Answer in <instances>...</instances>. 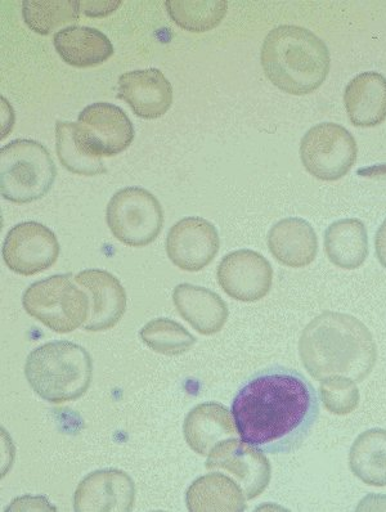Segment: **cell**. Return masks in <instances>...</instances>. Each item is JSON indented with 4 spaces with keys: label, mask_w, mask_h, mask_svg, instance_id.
I'll return each instance as SVG.
<instances>
[{
    "label": "cell",
    "mask_w": 386,
    "mask_h": 512,
    "mask_svg": "<svg viewBox=\"0 0 386 512\" xmlns=\"http://www.w3.org/2000/svg\"><path fill=\"white\" fill-rule=\"evenodd\" d=\"M244 442L271 455L298 451L320 417L317 390L293 368L272 366L249 377L232 401Z\"/></svg>",
    "instance_id": "cell-1"
},
{
    "label": "cell",
    "mask_w": 386,
    "mask_h": 512,
    "mask_svg": "<svg viewBox=\"0 0 386 512\" xmlns=\"http://www.w3.org/2000/svg\"><path fill=\"white\" fill-rule=\"evenodd\" d=\"M299 356L314 380L344 376L362 383L374 370L377 348L370 330L358 318L325 312L305 326Z\"/></svg>",
    "instance_id": "cell-2"
},
{
    "label": "cell",
    "mask_w": 386,
    "mask_h": 512,
    "mask_svg": "<svg viewBox=\"0 0 386 512\" xmlns=\"http://www.w3.org/2000/svg\"><path fill=\"white\" fill-rule=\"evenodd\" d=\"M260 60L273 85L293 96L317 91L329 75L331 65L325 42L311 30L294 25L269 31Z\"/></svg>",
    "instance_id": "cell-3"
},
{
    "label": "cell",
    "mask_w": 386,
    "mask_h": 512,
    "mask_svg": "<svg viewBox=\"0 0 386 512\" xmlns=\"http://www.w3.org/2000/svg\"><path fill=\"white\" fill-rule=\"evenodd\" d=\"M25 376L44 401L53 404L73 402L83 397L91 386L92 357L71 341H51L29 354Z\"/></svg>",
    "instance_id": "cell-4"
},
{
    "label": "cell",
    "mask_w": 386,
    "mask_h": 512,
    "mask_svg": "<svg viewBox=\"0 0 386 512\" xmlns=\"http://www.w3.org/2000/svg\"><path fill=\"white\" fill-rule=\"evenodd\" d=\"M57 169L46 147L31 139H16L0 151V192L17 205L30 204L47 195Z\"/></svg>",
    "instance_id": "cell-5"
},
{
    "label": "cell",
    "mask_w": 386,
    "mask_h": 512,
    "mask_svg": "<svg viewBox=\"0 0 386 512\" xmlns=\"http://www.w3.org/2000/svg\"><path fill=\"white\" fill-rule=\"evenodd\" d=\"M26 313L57 334H69L84 326L89 317V298L71 281L57 275L31 284L22 296Z\"/></svg>",
    "instance_id": "cell-6"
},
{
    "label": "cell",
    "mask_w": 386,
    "mask_h": 512,
    "mask_svg": "<svg viewBox=\"0 0 386 512\" xmlns=\"http://www.w3.org/2000/svg\"><path fill=\"white\" fill-rule=\"evenodd\" d=\"M106 222L112 235L124 245L145 247L159 237L164 226V211L150 191L128 187L111 197Z\"/></svg>",
    "instance_id": "cell-7"
},
{
    "label": "cell",
    "mask_w": 386,
    "mask_h": 512,
    "mask_svg": "<svg viewBox=\"0 0 386 512\" xmlns=\"http://www.w3.org/2000/svg\"><path fill=\"white\" fill-rule=\"evenodd\" d=\"M357 142L348 129L335 123H321L309 129L300 143L304 168L321 181L345 177L357 160Z\"/></svg>",
    "instance_id": "cell-8"
},
{
    "label": "cell",
    "mask_w": 386,
    "mask_h": 512,
    "mask_svg": "<svg viewBox=\"0 0 386 512\" xmlns=\"http://www.w3.org/2000/svg\"><path fill=\"white\" fill-rule=\"evenodd\" d=\"M60 256V244L51 229L37 222L13 227L3 244V259L12 272L35 276L53 267Z\"/></svg>",
    "instance_id": "cell-9"
},
{
    "label": "cell",
    "mask_w": 386,
    "mask_h": 512,
    "mask_svg": "<svg viewBox=\"0 0 386 512\" xmlns=\"http://www.w3.org/2000/svg\"><path fill=\"white\" fill-rule=\"evenodd\" d=\"M206 469L227 471L240 485L246 500H254L271 482V464L262 451L237 438L223 440L210 452Z\"/></svg>",
    "instance_id": "cell-10"
},
{
    "label": "cell",
    "mask_w": 386,
    "mask_h": 512,
    "mask_svg": "<svg viewBox=\"0 0 386 512\" xmlns=\"http://www.w3.org/2000/svg\"><path fill=\"white\" fill-rule=\"evenodd\" d=\"M217 278L224 293L232 299L254 303L266 298L271 291L273 268L257 251L236 250L221 260Z\"/></svg>",
    "instance_id": "cell-11"
},
{
    "label": "cell",
    "mask_w": 386,
    "mask_h": 512,
    "mask_svg": "<svg viewBox=\"0 0 386 512\" xmlns=\"http://www.w3.org/2000/svg\"><path fill=\"white\" fill-rule=\"evenodd\" d=\"M165 246L166 254L175 267L186 272H199L217 256L221 238L209 220L188 217L169 229Z\"/></svg>",
    "instance_id": "cell-12"
},
{
    "label": "cell",
    "mask_w": 386,
    "mask_h": 512,
    "mask_svg": "<svg viewBox=\"0 0 386 512\" xmlns=\"http://www.w3.org/2000/svg\"><path fill=\"white\" fill-rule=\"evenodd\" d=\"M136 501V484L119 469L93 471L76 488L74 510L79 512H129Z\"/></svg>",
    "instance_id": "cell-13"
},
{
    "label": "cell",
    "mask_w": 386,
    "mask_h": 512,
    "mask_svg": "<svg viewBox=\"0 0 386 512\" xmlns=\"http://www.w3.org/2000/svg\"><path fill=\"white\" fill-rule=\"evenodd\" d=\"M78 124L89 145L101 156L121 154L136 136L129 116L112 103L98 102L85 107Z\"/></svg>",
    "instance_id": "cell-14"
},
{
    "label": "cell",
    "mask_w": 386,
    "mask_h": 512,
    "mask_svg": "<svg viewBox=\"0 0 386 512\" xmlns=\"http://www.w3.org/2000/svg\"><path fill=\"white\" fill-rule=\"evenodd\" d=\"M89 294V317L83 329L101 332L114 329L127 311V293L118 278L102 269H88L75 276Z\"/></svg>",
    "instance_id": "cell-15"
},
{
    "label": "cell",
    "mask_w": 386,
    "mask_h": 512,
    "mask_svg": "<svg viewBox=\"0 0 386 512\" xmlns=\"http://www.w3.org/2000/svg\"><path fill=\"white\" fill-rule=\"evenodd\" d=\"M118 98L139 118L154 120L172 107L173 87L160 70H134L120 76Z\"/></svg>",
    "instance_id": "cell-16"
},
{
    "label": "cell",
    "mask_w": 386,
    "mask_h": 512,
    "mask_svg": "<svg viewBox=\"0 0 386 512\" xmlns=\"http://www.w3.org/2000/svg\"><path fill=\"white\" fill-rule=\"evenodd\" d=\"M184 439L188 447L200 456H209L223 440L236 438L235 420L223 404L201 403L192 408L183 424Z\"/></svg>",
    "instance_id": "cell-17"
},
{
    "label": "cell",
    "mask_w": 386,
    "mask_h": 512,
    "mask_svg": "<svg viewBox=\"0 0 386 512\" xmlns=\"http://www.w3.org/2000/svg\"><path fill=\"white\" fill-rule=\"evenodd\" d=\"M267 244L277 262L290 268L308 267L318 253L317 233L302 218L280 220L269 231Z\"/></svg>",
    "instance_id": "cell-18"
},
{
    "label": "cell",
    "mask_w": 386,
    "mask_h": 512,
    "mask_svg": "<svg viewBox=\"0 0 386 512\" xmlns=\"http://www.w3.org/2000/svg\"><path fill=\"white\" fill-rule=\"evenodd\" d=\"M173 302L179 316L205 336L222 331L230 316L226 302L206 287L178 285L174 289Z\"/></svg>",
    "instance_id": "cell-19"
},
{
    "label": "cell",
    "mask_w": 386,
    "mask_h": 512,
    "mask_svg": "<svg viewBox=\"0 0 386 512\" xmlns=\"http://www.w3.org/2000/svg\"><path fill=\"white\" fill-rule=\"evenodd\" d=\"M345 109L354 127L374 128L386 119V78L367 71L350 80L344 92Z\"/></svg>",
    "instance_id": "cell-20"
},
{
    "label": "cell",
    "mask_w": 386,
    "mask_h": 512,
    "mask_svg": "<svg viewBox=\"0 0 386 512\" xmlns=\"http://www.w3.org/2000/svg\"><path fill=\"white\" fill-rule=\"evenodd\" d=\"M53 44L62 60L78 69L100 66L114 55L109 38L87 26H69L58 31Z\"/></svg>",
    "instance_id": "cell-21"
},
{
    "label": "cell",
    "mask_w": 386,
    "mask_h": 512,
    "mask_svg": "<svg viewBox=\"0 0 386 512\" xmlns=\"http://www.w3.org/2000/svg\"><path fill=\"white\" fill-rule=\"evenodd\" d=\"M246 497L230 476L210 473L200 476L187 489L186 505L192 512L245 511Z\"/></svg>",
    "instance_id": "cell-22"
},
{
    "label": "cell",
    "mask_w": 386,
    "mask_h": 512,
    "mask_svg": "<svg viewBox=\"0 0 386 512\" xmlns=\"http://www.w3.org/2000/svg\"><path fill=\"white\" fill-rule=\"evenodd\" d=\"M327 258L335 267L353 271L363 266L368 256V235L359 219H340L325 232Z\"/></svg>",
    "instance_id": "cell-23"
},
{
    "label": "cell",
    "mask_w": 386,
    "mask_h": 512,
    "mask_svg": "<svg viewBox=\"0 0 386 512\" xmlns=\"http://www.w3.org/2000/svg\"><path fill=\"white\" fill-rule=\"evenodd\" d=\"M56 150L58 160L70 173L96 177L107 172L102 156L89 145L78 123L57 121Z\"/></svg>",
    "instance_id": "cell-24"
},
{
    "label": "cell",
    "mask_w": 386,
    "mask_h": 512,
    "mask_svg": "<svg viewBox=\"0 0 386 512\" xmlns=\"http://www.w3.org/2000/svg\"><path fill=\"white\" fill-rule=\"evenodd\" d=\"M349 467L361 482L386 487V429L359 434L349 451Z\"/></svg>",
    "instance_id": "cell-25"
},
{
    "label": "cell",
    "mask_w": 386,
    "mask_h": 512,
    "mask_svg": "<svg viewBox=\"0 0 386 512\" xmlns=\"http://www.w3.org/2000/svg\"><path fill=\"white\" fill-rule=\"evenodd\" d=\"M170 19L190 33H206L217 28L227 15L226 0H166Z\"/></svg>",
    "instance_id": "cell-26"
},
{
    "label": "cell",
    "mask_w": 386,
    "mask_h": 512,
    "mask_svg": "<svg viewBox=\"0 0 386 512\" xmlns=\"http://www.w3.org/2000/svg\"><path fill=\"white\" fill-rule=\"evenodd\" d=\"M78 0H25L22 16L30 30L39 35L51 34L53 30L80 17Z\"/></svg>",
    "instance_id": "cell-27"
},
{
    "label": "cell",
    "mask_w": 386,
    "mask_h": 512,
    "mask_svg": "<svg viewBox=\"0 0 386 512\" xmlns=\"http://www.w3.org/2000/svg\"><path fill=\"white\" fill-rule=\"evenodd\" d=\"M139 335L148 348L168 357L182 356L196 344L191 332L169 318H156L146 323Z\"/></svg>",
    "instance_id": "cell-28"
},
{
    "label": "cell",
    "mask_w": 386,
    "mask_h": 512,
    "mask_svg": "<svg viewBox=\"0 0 386 512\" xmlns=\"http://www.w3.org/2000/svg\"><path fill=\"white\" fill-rule=\"evenodd\" d=\"M320 383L323 406L332 415L344 416L357 410L361 395L356 381L344 376H334Z\"/></svg>",
    "instance_id": "cell-29"
},
{
    "label": "cell",
    "mask_w": 386,
    "mask_h": 512,
    "mask_svg": "<svg viewBox=\"0 0 386 512\" xmlns=\"http://www.w3.org/2000/svg\"><path fill=\"white\" fill-rule=\"evenodd\" d=\"M121 6V0H114V2H102V0H98V2H80V8H82V12L84 15L88 17H106L111 15L112 12L118 10Z\"/></svg>",
    "instance_id": "cell-30"
},
{
    "label": "cell",
    "mask_w": 386,
    "mask_h": 512,
    "mask_svg": "<svg viewBox=\"0 0 386 512\" xmlns=\"http://www.w3.org/2000/svg\"><path fill=\"white\" fill-rule=\"evenodd\" d=\"M375 251L381 266L386 269V219L377 229L375 236Z\"/></svg>",
    "instance_id": "cell-31"
},
{
    "label": "cell",
    "mask_w": 386,
    "mask_h": 512,
    "mask_svg": "<svg viewBox=\"0 0 386 512\" xmlns=\"http://www.w3.org/2000/svg\"><path fill=\"white\" fill-rule=\"evenodd\" d=\"M359 177L368 179H377V181H386V164L368 166V168L358 169Z\"/></svg>",
    "instance_id": "cell-32"
}]
</instances>
